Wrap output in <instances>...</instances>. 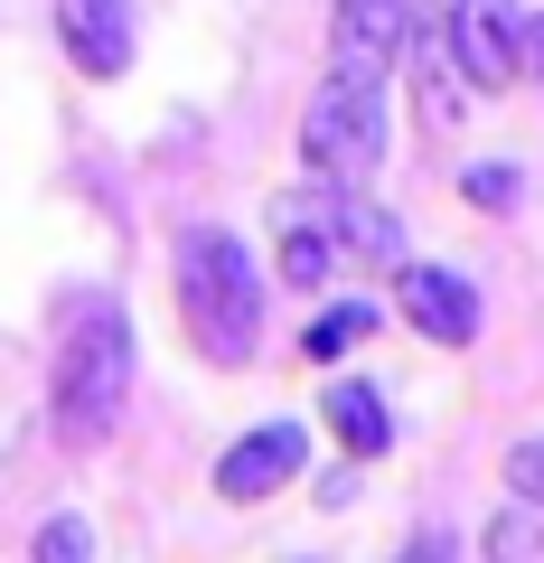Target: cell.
<instances>
[{"label": "cell", "mask_w": 544, "mask_h": 563, "mask_svg": "<svg viewBox=\"0 0 544 563\" xmlns=\"http://www.w3.org/2000/svg\"><path fill=\"white\" fill-rule=\"evenodd\" d=\"M460 198L479 207V217H507V207L525 198V179H517L507 161H479V169H460Z\"/></svg>", "instance_id": "obj_15"}, {"label": "cell", "mask_w": 544, "mask_h": 563, "mask_svg": "<svg viewBox=\"0 0 544 563\" xmlns=\"http://www.w3.org/2000/svg\"><path fill=\"white\" fill-rule=\"evenodd\" d=\"M179 320L198 339L207 366H254V339H263V273L244 254L235 225H188L179 235Z\"/></svg>", "instance_id": "obj_2"}, {"label": "cell", "mask_w": 544, "mask_h": 563, "mask_svg": "<svg viewBox=\"0 0 544 563\" xmlns=\"http://www.w3.org/2000/svg\"><path fill=\"white\" fill-rule=\"evenodd\" d=\"M507 498H535V507H544V432L507 451Z\"/></svg>", "instance_id": "obj_17"}, {"label": "cell", "mask_w": 544, "mask_h": 563, "mask_svg": "<svg viewBox=\"0 0 544 563\" xmlns=\"http://www.w3.org/2000/svg\"><path fill=\"white\" fill-rule=\"evenodd\" d=\"M301 169L320 188H357L385 169V76H347L329 66L320 95L301 103Z\"/></svg>", "instance_id": "obj_3"}, {"label": "cell", "mask_w": 544, "mask_h": 563, "mask_svg": "<svg viewBox=\"0 0 544 563\" xmlns=\"http://www.w3.org/2000/svg\"><path fill=\"white\" fill-rule=\"evenodd\" d=\"M403 20H413V0H338V10H329V66L385 76V66L403 57Z\"/></svg>", "instance_id": "obj_9"}, {"label": "cell", "mask_w": 544, "mask_h": 563, "mask_svg": "<svg viewBox=\"0 0 544 563\" xmlns=\"http://www.w3.org/2000/svg\"><path fill=\"white\" fill-rule=\"evenodd\" d=\"M122 404H132V310L113 291H76L57 339V385H47V413H57L66 451H103L113 442Z\"/></svg>", "instance_id": "obj_1"}, {"label": "cell", "mask_w": 544, "mask_h": 563, "mask_svg": "<svg viewBox=\"0 0 544 563\" xmlns=\"http://www.w3.org/2000/svg\"><path fill=\"white\" fill-rule=\"evenodd\" d=\"M57 47L76 76L113 85L132 66V0H57Z\"/></svg>", "instance_id": "obj_8"}, {"label": "cell", "mask_w": 544, "mask_h": 563, "mask_svg": "<svg viewBox=\"0 0 544 563\" xmlns=\"http://www.w3.org/2000/svg\"><path fill=\"white\" fill-rule=\"evenodd\" d=\"M347 498H357V461H347V470H329V479H320V507H347Z\"/></svg>", "instance_id": "obj_18"}, {"label": "cell", "mask_w": 544, "mask_h": 563, "mask_svg": "<svg viewBox=\"0 0 544 563\" xmlns=\"http://www.w3.org/2000/svg\"><path fill=\"white\" fill-rule=\"evenodd\" d=\"M488 563H525V554H544V507L535 498H507L498 517H488Z\"/></svg>", "instance_id": "obj_14"}, {"label": "cell", "mask_w": 544, "mask_h": 563, "mask_svg": "<svg viewBox=\"0 0 544 563\" xmlns=\"http://www.w3.org/2000/svg\"><path fill=\"white\" fill-rule=\"evenodd\" d=\"M451 57H460L469 95H507L525 76V10L517 0H451Z\"/></svg>", "instance_id": "obj_4"}, {"label": "cell", "mask_w": 544, "mask_h": 563, "mask_svg": "<svg viewBox=\"0 0 544 563\" xmlns=\"http://www.w3.org/2000/svg\"><path fill=\"white\" fill-rule=\"evenodd\" d=\"M320 217H329V235H338V254L347 263H376V273H395L413 244H403V225H395V207H376L366 188H320Z\"/></svg>", "instance_id": "obj_11"}, {"label": "cell", "mask_w": 544, "mask_h": 563, "mask_svg": "<svg viewBox=\"0 0 544 563\" xmlns=\"http://www.w3.org/2000/svg\"><path fill=\"white\" fill-rule=\"evenodd\" d=\"M403 76H413V103H423V122H432V141H451L469 122V76H460V57H451V20L442 10H413L403 20Z\"/></svg>", "instance_id": "obj_6"}, {"label": "cell", "mask_w": 544, "mask_h": 563, "mask_svg": "<svg viewBox=\"0 0 544 563\" xmlns=\"http://www.w3.org/2000/svg\"><path fill=\"white\" fill-rule=\"evenodd\" d=\"M301 461H310V422H301V413H273V422H254L244 442H225V451H217V498L263 507L273 488L301 479Z\"/></svg>", "instance_id": "obj_5"}, {"label": "cell", "mask_w": 544, "mask_h": 563, "mask_svg": "<svg viewBox=\"0 0 544 563\" xmlns=\"http://www.w3.org/2000/svg\"><path fill=\"white\" fill-rule=\"evenodd\" d=\"M395 301H403V320L423 329L432 347H469L479 339V282L451 273V263H413L403 254L395 263Z\"/></svg>", "instance_id": "obj_7"}, {"label": "cell", "mask_w": 544, "mask_h": 563, "mask_svg": "<svg viewBox=\"0 0 544 563\" xmlns=\"http://www.w3.org/2000/svg\"><path fill=\"white\" fill-rule=\"evenodd\" d=\"M525 76L544 85V10H525Z\"/></svg>", "instance_id": "obj_19"}, {"label": "cell", "mask_w": 544, "mask_h": 563, "mask_svg": "<svg viewBox=\"0 0 544 563\" xmlns=\"http://www.w3.org/2000/svg\"><path fill=\"white\" fill-rule=\"evenodd\" d=\"M366 339H376V301H329L320 320L301 329V357L310 366H338V357H357Z\"/></svg>", "instance_id": "obj_13"}, {"label": "cell", "mask_w": 544, "mask_h": 563, "mask_svg": "<svg viewBox=\"0 0 544 563\" xmlns=\"http://www.w3.org/2000/svg\"><path fill=\"white\" fill-rule=\"evenodd\" d=\"M320 413H329V432L347 442V461H385V451H395V404H385L376 385L338 376V385L320 395Z\"/></svg>", "instance_id": "obj_12"}, {"label": "cell", "mask_w": 544, "mask_h": 563, "mask_svg": "<svg viewBox=\"0 0 544 563\" xmlns=\"http://www.w3.org/2000/svg\"><path fill=\"white\" fill-rule=\"evenodd\" d=\"M29 554H38V563H85V554H95V526H85V517H47L38 536H29Z\"/></svg>", "instance_id": "obj_16"}, {"label": "cell", "mask_w": 544, "mask_h": 563, "mask_svg": "<svg viewBox=\"0 0 544 563\" xmlns=\"http://www.w3.org/2000/svg\"><path fill=\"white\" fill-rule=\"evenodd\" d=\"M338 235H329V217L320 207H301V198H282L273 207V273L291 282V291H329L338 282Z\"/></svg>", "instance_id": "obj_10"}]
</instances>
